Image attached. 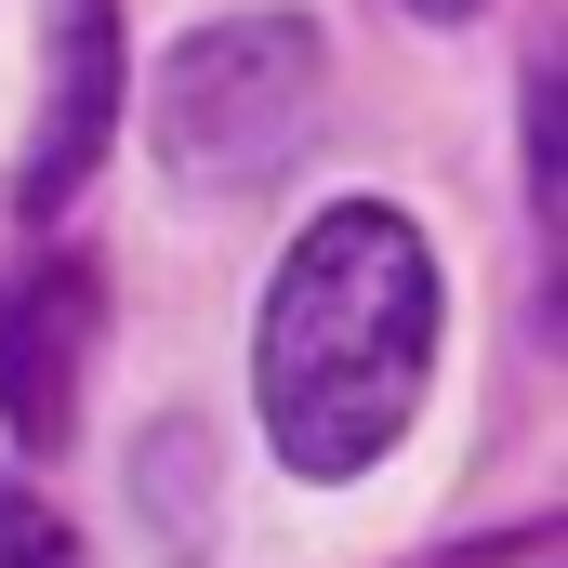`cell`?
I'll list each match as a JSON object with an SVG mask.
<instances>
[{
	"mask_svg": "<svg viewBox=\"0 0 568 568\" xmlns=\"http://www.w3.org/2000/svg\"><path fill=\"white\" fill-rule=\"evenodd\" d=\"M410 13H436V27H463V13H476V0H410Z\"/></svg>",
	"mask_w": 568,
	"mask_h": 568,
	"instance_id": "6",
	"label": "cell"
},
{
	"mask_svg": "<svg viewBox=\"0 0 568 568\" xmlns=\"http://www.w3.org/2000/svg\"><path fill=\"white\" fill-rule=\"evenodd\" d=\"M0 568H80V529L40 503V476H0Z\"/></svg>",
	"mask_w": 568,
	"mask_h": 568,
	"instance_id": "5",
	"label": "cell"
},
{
	"mask_svg": "<svg viewBox=\"0 0 568 568\" xmlns=\"http://www.w3.org/2000/svg\"><path fill=\"white\" fill-rule=\"evenodd\" d=\"M317 80L331 53L304 13H212L145 67V145L185 185H265L317 120Z\"/></svg>",
	"mask_w": 568,
	"mask_h": 568,
	"instance_id": "2",
	"label": "cell"
},
{
	"mask_svg": "<svg viewBox=\"0 0 568 568\" xmlns=\"http://www.w3.org/2000/svg\"><path fill=\"white\" fill-rule=\"evenodd\" d=\"M120 93H133L120 13H106V0H67V27H53V106H40L27 172H13V212H27V225H53V212L93 185V159L120 145Z\"/></svg>",
	"mask_w": 568,
	"mask_h": 568,
	"instance_id": "4",
	"label": "cell"
},
{
	"mask_svg": "<svg viewBox=\"0 0 568 568\" xmlns=\"http://www.w3.org/2000/svg\"><path fill=\"white\" fill-rule=\"evenodd\" d=\"M93 317H106V291L80 252H40V265H13L0 278V424L13 449H67L80 424V371H93Z\"/></svg>",
	"mask_w": 568,
	"mask_h": 568,
	"instance_id": "3",
	"label": "cell"
},
{
	"mask_svg": "<svg viewBox=\"0 0 568 568\" xmlns=\"http://www.w3.org/2000/svg\"><path fill=\"white\" fill-rule=\"evenodd\" d=\"M436 371V252L410 212L384 199H331L304 239L278 252L265 331H252V384H265V436L291 476L344 489L371 476Z\"/></svg>",
	"mask_w": 568,
	"mask_h": 568,
	"instance_id": "1",
	"label": "cell"
}]
</instances>
